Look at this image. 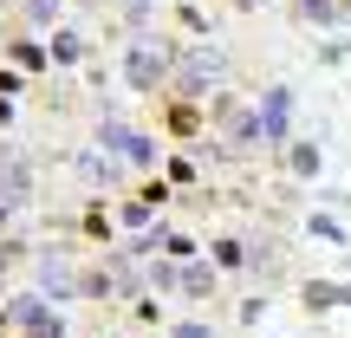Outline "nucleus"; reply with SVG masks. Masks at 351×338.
Listing matches in <instances>:
<instances>
[{
    "label": "nucleus",
    "mask_w": 351,
    "mask_h": 338,
    "mask_svg": "<svg viewBox=\"0 0 351 338\" xmlns=\"http://www.w3.org/2000/svg\"><path fill=\"white\" fill-rule=\"evenodd\" d=\"M124 221L130 228H150V202H124Z\"/></svg>",
    "instance_id": "f8f14e48"
},
{
    "label": "nucleus",
    "mask_w": 351,
    "mask_h": 338,
    "mask_svg": "<svg viewBox=\"0 0 351 338\" xmlns=\"http://www.w3.org/2000/svg\"><path fill=\"white\" fill-rule=\"evenodd\" d=\"M7 326H20L33 338H65V313H52L46 293H20V300H7Z\"/></svg>",
    "instance_id": "f257e3e1"
},
{
    "label": "nucleus",
    "mask_w": 351,
    "mask_h": 338,
    "mask_svg": "<svg viewBox=\"0 0 351 338\" xmlns=\"http://www.w3.org/2000/svg\"><path fill=\"white\" fill-rule=\"evenodd\" d=\"M52 13H59V0H26V20L33 26H52Z\"/></svg>",
    "instance_id": "9b49d317"
},
{
    "label": "nucleus",
    "mask_w": 351,
    "mask_h": 338,
    "mask_svg": "<svg viewBox=\"0 0 351 338\" xmlns=\"http://www.w3.org/2000/svg\"><path fill=\"white\" fill-rule=\"evenodd\" d=\"M300 13H306V20H332L339 7H332V0H300Z\"/></svg>",
    "instance_id": "ddd939ff"
},
{
    "label": "nucleus",
    "mask_w": 351,
    "mask_h": 338,
    "mask_svg": "<svg viewBox=\"0 0 351 338\" xmlns=\"http://www.w3.org/2000/svg\"><path fill=\"white\" fill-rule=\"evenodd\" d=\"M306 300L313 306H339V300H351V287H306Z\"/></svg>",
    "instance_id": "1a4fd4ad"
},
{
    "label": "nucleus",
    "mask_w": 351,
    "mask_h": 338,
    "mask_svg": "<svg viewBox=\"0 0 351 338\" xmlns=\"http://www.w3.org/2000/svg\"><path fill=\"white\" fill-rule=\"evenodd\" d=\"M33 280H39V293H52V306H59V300H72V293H78V280H72V261H65V254H39Z\"/></svg>",
    "instance_id": "7ed1b4c3"
},
{
    "label": "nucleus",
    "mask_w": 351,
    "mask_h": 338,
    "mask_svg": "<svg viewBox=\"0 0 351 338\" xmlns=\"http://www.w3.org/2000/svg\"><path fill=\"white\" fill-rule=\"evenodd\" d=\"M234 7H247V0H234Z\"/></svg>",
    "instance_id": "2eb2a0df"
},
{
    "label": "nucleus",
    "mask_w": 351,
    "mask_h": 338,
    "mask_svg": "<svg viewBox=\"0 0 351 338\" xmlns=\"http://www.w3.org/2000/svg\"><path fill=\"white\" fill-rule=\"evenodd\" d=\"M215 261H221V267H241V261H247V248H241V241H215Z\"/></svg>",
    "instance_id": "9d476101"
},
{
    "label": "nucleus",
    "mask_w": 351,
    "mask_h": 338,
    "mask_svg": "<svg viewBox=\"0 0 351 338\" xmlns=\"http://www.w3.org/2000/svg\"><path fill=\"white\" fill-rule=\"evenodd\" d=\"M52 59H59V65L85 59V39H78V33H52Z\"/></svg>",
    "instance_id": "0eeeda50"
},
{
    "label": "nucleus",
    "mask_w": 351,
    "mask_h": 338,
    "mask_svg": "<svg viewBox=\"0 0 351 338\" xmlns=\"http://www.w3.org/2000/svg\"><path fill=\"white\" fill-rule=\"evenodd\" d=\"M169 338H208V326H195V319H189V326H176Z\"/></svg>",
    "instance_id": "4468645a"
},
{
    "label": "nucleus",
    "mask_w": 351,
    "mask_h": 338,
    "mask_svg": "<svg viewBox=\"0 0 351 338\" xmlns=\"http://www.w3.org/2000/svg\"><path fill=\"white\" fill-rule=\"evenodd\" d=\"M208 287H215V267H182V293L189 300H202Z\"/></svg>",
    "instance_id": "6e6552de"
},
{
    "label": "nucleus",
    "mask_w": 351,
    "mask_h": 338,
    "mask_svg": "<svg viewBox=\"0 0 351 338\" xmlns=\"http://www.w3.org/2000/svg\"><path fill=\"white\" fill-rule=\"evenodd\" d=\"M254 117H261V137L280 143V137H287V117H293V91H267V104Z\"/></svg>",
    "instance_id": "20e7f679"
},
{
    "label": "nucleus",
    "mask_w": 351,
    "mask_h": 338,
    "mask_svg": "<svg viewBox=\"0 0 351 338\" xmlns=\"http://www.w3.org/2000/svg\"><path fill=\"white\" fill-rule=\"evenodd\" d=\"M156 78H163V59H150V46H130V85L150 91Z\"/></svg>",
    "instance_id": "39448f33"
},
{
    "label": "nucleus",
    "mask_w": 351,
    "mask_h": 338,
    "mask_svg": "<svg viewBox=\"0 0 351 338\" xmlns=\"http://www.w3.org/2000/svg\"><path fill=\"white\" fill-rule=\"evenodd\" d=\"M78 169H85L91 182H117V176H124V156H91L85 150V156H78Z\"/></svg>",
    "instance_id": "423d86ee"
},
{
    "label": "nucleus",
    "mask_w": 351,
    "mask_h": 338,
    "mask_svg": "<svg viewBox=\"0 0 351 338\" xmlns=\"http://www.w3.org/2000/svg\"><path fill=\"white\" fill-rule=\"evenodd\" d=\"M98 137L111 143V150L124 156L130 169H143V163H150V156H156V143L143 137V130H130V124H117V117H104V124H98Z\"/></svg>",
    "instance_id": "f03ea898"
}]
</instances>
